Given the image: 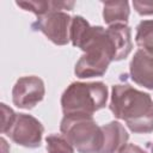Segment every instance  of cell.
<instances>
[{
  "instance_id": "cell-17",
  "label": "cell",
  "mask_w": 153,
  "mask_h": 153,
  "mask_svg": "<svg viewBox=\"0 0 153 153\" xmlns=\"http://www.w3.org/2000/svg\"><path fill=\"white\" fill-rule=\"evenodd\" d=\"M121 153H147L143 148H141L140 146L137 145H134V143H128L122 151Z\"/></svg>"
},
{
  "instance_id": "cell-12",
  "label": "cell",
  "mask_w": 153,
  "mask_h": 153,
  "mask_svg": "<svg viewBox=\"0 0 153 153\" xmlns=\"http://www.w3.org/2000/svg\"><path fill=\"white\" fill-rule=\"evenodd\" d=\"M130 14L128 1H106L103 2V19L105 24H127Z\"/></svg>"
},
{
  "instance_id": "cell-7",
  "label": "cell",
  "mask_w": 153,
  "mask_h": 153,
  "mask_svg": "<svg viewBox=\"0 0 153 153\" xmlns=\"http://www.w3.org/2000/svg\"><path fill=\"white\" fill-rule=\"evenodd\" d=\"M44 94L43 80L36 75H26L16 81L12 88V102L19 109L31 110L43 100Z\"/></svg>"
},
{
  "instance_id": "cell-5",
  "label": "cell",
  "mask_w": 153,
  "mask_h": 153,
  "mask_svg": "<svg viewBox=\"0 0 153 153\" xmlns=\"http://www.w3.org/2000/svg\"><path fill=\"white\" fill-rule=\"evenodd\" d=\"M43 133L44 127L36 117L27 114H17L12 124L4 134L19 146L37 148L41 146Z\"/></svg>"
},
{
  "instance_id": "cell-10",
  "label": "cell",
  "mask_w": 153,
  "mask_h": 153,
  "mask_svg": "<svg viewBox=\"0 0 153 153\" xmlns=\"http://www.w3.org/2000/svg\"><path fill=\"white\" fill-rule=\"evenodd\" d=\"M106 31L115 49V61H122L128 57L133 49L131 29L127 24H114L108 26Z\"/></svg>"
},
{
  "instance_id": "cell-8",
  "label": "cell",
  "mask_w": 153,
  "mask_h": 153,
  "mask_svg": "<svg viewBox=\"0 0 153 153\" xmlns=\"http://www.w3.org/2000/svg\"><path fill=\"white\" fill-rule=\"evenodd\" d=\"M129 75L136 85L153 90V55L137 49L129 63Z\"/></svg>"
},
{
  "instance_id": "cell-11",
  "label": "cell",
  "mask_w": 153,
  "mask_h": 153,
  "mask_svg": "<svg viewBox=\"0 0 153 153\" xmlns=\"http://www.w3.org/2000/svg\"><path fill=\"white\" fill-rule=\"evenodd\" d=\"M17 6L22 7L24 11L32 12L38 17L45 16L55 11H72L74 8V1H17Z\"/></svg>"
},
{
  "instance_id": "cell-3",
  "label": "cell",
  "mask_w": 153,
  "mask_h": 153,
  "mask_svg": "<svg viewBox=\"0 0 153 153\" xmlns=\"http://www.w3.org/2000/svg\"><path fill=\"white\" fill-rule=\"evenodd\" d=\"M108 86L102 81H74L61 96L63 115H90L103 108L108 102Z\"/></svg>"
},
{
  "instance_id": "cell-15",
  "label": "cell",
  "mask_w": 153,
  "mask_h": 153,
  "mask_svg": "<svg viewBox=\"0 0 153 153\" xmlns=\"http://www.w3.org/2000/svg\"><path fill=\"white\" fill-rule=\"evenodd\" d=\"M0 105H1V111H2V126H1V133L4 134V133L7 130V128L12 124V122H13V120H14L17 112H14V111H13L11 108H8L5 103H1Z\"/></svg>"
},
{
  "instance_id": "cell-6",
  "label": "cell",
  "mask_w": 153,
  "mask_h": 153,
  "mask_svg": "<svg viewBox=\"0 0 153 153\" xmlns=\"http://www.w3.org/2000/svg\"><path fill=\"white\" fill-rule=\"evenodd\" d=\"M72 17L65 11L50 12L45 16L38 17L31 24L32 31L42 32L50 42L56 45H66L71 38Z\"/></svg>"
},
{
  "instance_id": "cell-1",
  "label": "cell",
  "mask_w": 153,
  "mask_h": 153,
  "mask_svg": "<svg viewBox=\"0 0 153 153\" xmlns=\"http://www.w3.org/2000/svg\"><path fill=\"white\" fill-rule=\"evenodd\" d=\"M109 109L116 118L124 121L130 131H153V99L147 92L129 84H116L111 88Z\"/></svg>"
},
{
  "instance_id": "cell-4",
  "label": "cell",
  "mask_w": 153,
  "mask_h": 153,
  "mask_svg": "<svg viewBox=\"0 0 153 153\" xmlns=\"http://www.w3.org/2000/svg\"><path fill=\"white\" fill-rule=\"evenodd\" d=\"M60 131L78 153H99L103 142L102 128L90 115H63Z\"/></svg>"
},
{
  "instance_id": "cell-13",
  "label": "cell",
  "mask_w": 153,
  "mask_h": 153,
  "mask_svg": "<svg viewBox=\"0 0 153 153\" xmlns=\"http://www.w3.org/2000/svg\"><path fill=\"white\" fill-rule=\"evenodd\" d=\"M135 43L139 49L153 55V19L141 20L137 24Z\"/></svg>"
},
{
  "instance_id": "cell-16",
  "label": "cell",
  "mask_w": 153,
  "mask_h": 153,
  "mask_svg": "<svg viewBox=\"0 0 153 153\" xmlns=\"http://www.w3.org/2000/svg\"><path fill=\"white\" fill-rule=\"evenodd\" d=\"M133 6L140 16H152L153 14V1H140L134 0Z\"/></svg>"
},
{
  "instance_id": "cell-18",
  "label": "cell",
  "mask_w": 153,
  "mask_h": 153,
  "mask_svg": "<svg viewBox=\"0 0 153 153\" xmlns=\"http://www.w3.org/2000/svg\"><path fill=\"white\" fill-rule=\"evenodd\" d=\"M151 153H153V142H152V145H151Z\"/></svg>"
},
{
  "instance_id": "cell-2",
  "label": "cell",
  "mask_w": 153,
  "mask_h": 153,
  "mask_svg": "<svg viewBox=\"0 0 153 153\" xmlns=\"http://www.w3.org/2000/svg\"><path fill=\"white\" fill-rule=\"evenodd\" d=\"M76 48L84 51L74 67V74L79 79L103 76L116 57L108 31L100 25H90Z\"/></svg>"
},
{
  "instance_id": "cell-9",
  "label": "cell",
  "mask_w": 153,
  "mask_h": 153,
  "mask_svg": "<svg viewBox=\"0 0 153 153\" xmlns=\"http://www.w3.org/2000/svg\"><path fill=\"white\" fill-rule=\"evenodd\" d=\"M103 142L99 153H121L128 145L129 134L118 121H111L100 127Z\"/></svg>"
},
{
  "instance_id": "cell-14",
  "label": "cell",
  "mask_w": 153,
  "mask_h": 153,
  "mask_svg": "<svg viewBox=\"0 0 153 153\" xmlns=\"http://www.w3.org/2000/svg\"><path fill=\"white\" fill-rule=\"evenodd\" d=\"M48 153H75L74 147L61 134H50L45 137Z\"/></svg>"
}]
</instances>
